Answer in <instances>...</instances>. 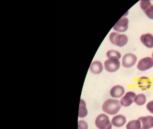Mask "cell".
<instances>
[{
  "mask_svg": "<svg viewBox=\"0 0 153 129\" xmlns=\"http://www.w3.org/2000/svg\"><path fill=\"white\" fill-rule=\"evenodd\" d=\"M120 104L117 99H107L103 104V111L111 115L116 114L121 108Z\"/></svg>",
  "mask_w": 153,
  "mask_h": 129,
  "instance_id": "obj_1",
  "label": "cell"
},
{
  "mask_svg": "<svg viewBox=\"0 0 153 129\" xmlns=\"http://www.w3.org/2000/svg\"><path fill=\"white\" fill-rule=\"evenodd\" d=\"M112 44L119 47L124 46L128 43V38L124 34H119L116 32H112L109 37Z\"/></svg>",
  "mask_w": 153,
  "mask_h": 129,
  "instance_id": "obj_2",
  "label": "cell"
},
{
  "mask_svg": "<svg viewBox=\"0 0 153 129\" xmlns=\"http://www.w3.org/2000/svg\"><path fill=\"white\" fill-rule=\"evenodd\" d=\"M95 125L99 129H111L112 124L109 117L105 114H101L97 117Z\"/></svg>",
  "mask_w": 153,
  "mask_h": 129,
  "instance_id": "obj_3",
  "label": "cell"
},
{
  "mask_svg": "<svg viewBox=\"0 0 153 129\" xmlns=\"http://www.w3.org/2000/svg\"><path fill=\"white\" fill-rule=\"evenodd\" d=\"M105 70L109 72H114L119 70L120 67V62L116 57L109 58L104 62Z\"/></svg>",
  "mask_w": 153,
  "mask_h": 129,
  "instance_id": "obj_4",
  "label": "cell"
},
{
  "mask_svg": "<svg viewBox=\"0 0 153 129\" xmlns=\"http://www.w3.org/2000/svg\"><path fill=\"white\" fill-rule=\"evenodd\" d=\"M153 66V59L149 57H145L141 59L137 65L138 69L142 71L149 70Z\"/></svg>",
  "mask_w": 153,
  "mask_h": 129,
  "instance_id": "obj_5",
  "label": "cell"
},
{
  "mask_svg": "<svg viewBox=\"0 0 153 129\" xmlns=\"http://www.w3.org/2000/svg\"><path fill=\"white\" fill-rule=\"evenodd\" d=\"M137 61L136 55L132 53H128L123 56L122 64L125 68H130L133 66Z\"/></svg>",
  "mask_w": 153,
  "mask_h": 129,
  "instance_id": "obj_6",
  "label": "cell"
},
{
  "mask_svg": "<svg viewBox=\"0 0 153 129\" xmlns=\"http://www.w3.org/2000/svg\"><path fill=\"white\" fill-rule=\"evenodd\" d=\"M136 96V94L134 92L132 91L127 92L121 99V105L123 106H129L134 102V99Z\"/></svg>",
  "mask_w": 153,
  "mask_h": 129,
  "instance_id": "obj_7",
  "label": "cell"
},
{
  "mask_svg": "<svg viewBox=\"0 0 153 129\" xmlns=\"http://www.w3.org/2000/svg\"><path fill=\"white\" fill-rule=\"evenodd\" d=\"M128 19L127 18H122L120 19L113 27L114 30L118 32H125L128 30Z\"/></svg>",
  "mask_w": 153,
  "mask_h": 129,
  "instance_id": "obj_8",
  "label": "cell"
},
{
  "mask_svg": "<svg viewBox=\"0 0 153 129\" xmlns=\"http://www.w3.org/2000/svg\"><path fill=\"white\" fill-rule=\"evenodd\" d=\"M139 120L141 122V129H149L153 127V116H142L139 118Z\"/></svg>",
  "mask_w": 153,
  "mask_h": 129,
  "instance_id": "obj_9",
  "label": "cell"
},
{
  "mask_svg": "<svg viewBox=\"0 0 153 129\" xmlns=\"http://www.w3.org/2000/svg\"><path fill=\"white\" fill-rule=\"evenodd\" d=\"M140 39L142 44L146 47H153V36L152 34L149 33L143 34L140 36Z\"/></svg>",
  "mask_w": 153,
  "mask_h": 129,
  "instance_id": "obj_10",
  "label": "cell"
},
{
  "mask_svg": "<svg viewBox=\"0 0 153 129\" xmlns=\"http://www.w3.org/2000/svg\"><path fill=\"white\" fill-rule=\"evenodd\" d=\"M125 92L124 88L120 85L114 86L110 90V95L114 98H120Z\"/></svg>",
  "mask_w": 153,
  "mask_h": 129,
  "instance_id": "obj_11",
  "label": "cell"
},
{
  "mask_svg": "<svg viewBox=\"0 0 153 129\" xmlns=\"http://www.w3.org/2000/svg\"><path fill=\"white\" fill-rule=\"evenodd\" d=\"M126 122V117L122 115L115 116L111 120L112 125L117 127H122L124 125Z\"/></svg>",
  "mask_w": 153,
  "mask_h": 129,
  "instance_id": "obj_12",
  "label": "cell"
},
{
  "mask_svg": "<svg viewBox=\"0 0 153 129\" xmlns=\"http://www.w3.org/2000/svg\"><path fill=\"white\" fill-rule=\"evenodd\" d=\"M138 85L142 90H146L151 87V82L147 77H142L139 79Z\"/></svg>",
  "mask_w": 153,
  "mask_h": 129,
  "instance_id": "obj_13",
  "label": "cell"
},
{
  "mask_svg": "<svg viewBox=\"0 0 153 129\" xmlns=\"http://www.w3.org/2000/svg\"><path fill=\"white\" fill-rule=\"evenodd\" d=\"M90 70L92 73L99 74L102 71V64L99 61H95L91 64Z\"/></svg>",
  "mask_w": 153,
  "mask_h": 129,
  "instance_id": "obj_14",
  "label": "cell"
},
{
  "mask_svg": "<svg viewBox=\"0 0 153 129\" xmlns=\"http://www.w3.org/2000/svg\"><path fill=\"white\" fill-rule=\"evenodd\" d=\"M88 114V110L86 107V103L83 99H80L79 105V117L83 118L85 117Z\"/></svg>",
  "mask_w": 153,
  "mask_h": 129,
  "instance_id": "obj_15",
  "label": "cell"
},
{
  "mask_svg": "<svg viewBox=\"0 0 153 129\" xmlns=\"http://www.w3.org/2000/svg\"><path fill=\"white\" fill-rule=\"evenodd\" d=\"M141 127V122L138 119L130 121L126 125L127 129H140Z\"/></svg>",
  "mask_w": 153,
  "mask_h": 129,
  "instance_id": "obj_16",
  "label": "cell"
},
{
  "mask_svg": "<svg viewBox=\"0 0 153 129\" xmlns=\"http://www.w3.org/2000/svg\"><path fill=\"white\" fill-rule=\"evenodd\" d=\"M146 101V96L143 94H139L136 96L134 99V102L138 105H143Z\"/></svg>",
  "mask_w": 153,
  "mask_h": 129,
  "instance_id": "obj_17",
  "label": "cell"
},
{
  "mask_svg": "<svg viewBox=\"0 0 153 129\" xmlns=\"http://www.w3.org/2000/svg\"><path fill=\"white\" fill-rule=\"evenodd\" d=\"M106 56L108 58H111L112 57H116L118 59H120L121 58V54L120 52L116 51V50H109L106 53Z\"/></svg>",
  "mask_w": 153,
  "mask_h": 129,
  "instance_id": "obj_18",
  "label": "cell"
},
{
  "mask_svg": "<svg viewBox=\"0 0 153 129\" xmlns=\"http://www.w3.org/2000/svg\"><path fill=\"white\" fill-rule=\"evenodd\" d=\"M151 5V2L149 1H140V6L144 12Z\"/></svg>",
  "mask_w": 153,
  "mask_h": 129,
  "instance_id": "obj_19",
  "label": "cell"
},
{
  "mask_svg": "<svg viewBox=\"0 0 153 129\" xmlns=\"http://www.w3.org/2000/svg\"><path fill=\"white\" fill-rule=\"evenodd\" d=\"M146 16L149 19H153V5H150L145 11Z\"/></svg>",
  "mask_w": 153,
  "mask_h": 129,
  "instance_id": "obj_20",
  "label": "cell"
},
{
  "mask_svg": "<svg viewBox=\"0 0 153 129\" xmlns=\"http://www.w3.org/2000/svg\"><path fill=\"white\" fill-rule=\"evenodd\" d=\"M88 126L87 123L85 121H81L78 122V129H88Z\"/></svg>",
  "mask_w": 153,
  "mask_h": 129,
  "instance_id": "obj_21",
  "label": "cell"
},
{
  "mask_svg": "<svg viewBox=\"0 0 153 129\" xmlns=\"http://www.w3.org/2000/svg\"><path fill=\"white\" fill-rule=\"evenodd\" d=\"M147 109L151 113L153 114V100L148 103L146 105Z\"/></svg>",
  "mask_w": 153,
  "mask_h": 129,
  "instance_id": "obj_22",
  "label": "cell"
},
{
  "mask_svg": "<svg viewBox=\"0 0 153 129\" xmlns=\"http://www.w3.org/2000/svg\"><path fill=\"white\" fill-rule=\"evenodd\" d=\"M152 59H153V53H152Z\"/></svg>",
  "mask_w": 153,
  "mask_h": 129,
  "instance_id": "obj_23",
  "label": "cell"
}]
</instances>
